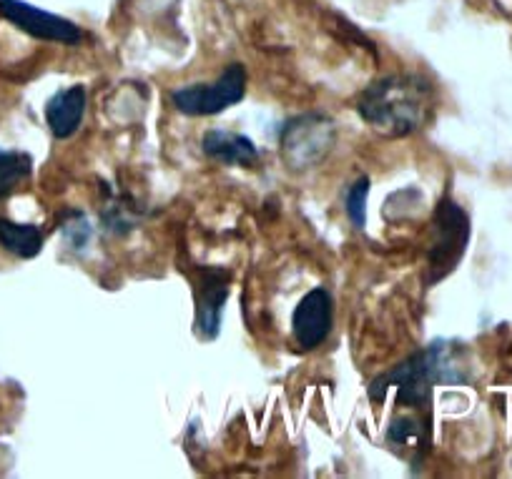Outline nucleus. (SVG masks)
<instances>
[{
    "mask_svg": "<svg viewBox=\"0 0 512 479\" xmlns=\"http://www.w3.org/2000/svg\"><path fill=\"white\" fill-rule=\"evenodd\" d=\"M435 108V88L415 73H395L369 83L357 98V113L384 138L420 131Z\"/></svg>",
    "mask_w": 512,
    "mask_h": 479,
    "instance_id": "f257e3e1",
    "label": "nucleus"
},
{
    "mask_svg": "<svg viewBox=\"0 0 512 479\" xmlns=\"http://www.w3.org/2000/svg\"><path fill=\"white\" fill-rule=\"evenodd\" d=\"M465 379L467 377L452 359V349L447 347V342H435L422 352H415L390 372L379 374L369 384L367 394L374 404H382L387 389L397 387V407L420 412V409L430 407L435 384H460Z\"/></svg>",
    "mask_w": 512,
    "mask_h": 479,
    "instance_id": "f03ea898",
    "label": "nucleus"
},
{
    "mask_svg": "<svg viewBox=\"0 0 512 479\" xmlns=\"http://www.w3.org/2000/svg\"><path fill=\"white\" fill-rule=\"evenodd\" d=\"M337 143V126L324 113H302L279 128L284 164L292 171H309L319 166Z\"/></svg>",
    "mask_w": 512,
    "mask_h": 479,
    "instance_id": "7ed1b4c3",
    "label": "nucleus"
},
{
    "mask_svg": "<svg viewBox=\"0 0 512 479\" xmlns=\"http://www.w3.org/2000/svg\"><path fill=\"white\" fill-rule=\"evenodd\" d=\"M470 241V219L457 201L450 196L437 204L435 219H432V241L427 251V284H437L450 276L462 261Z\"/></svg>",
    "mask_w": 512,
    "mask_h": 479,
    "instance_id": "20e7f679",
    "label": "nucleus"
},
{
    "mask_svg": "<svg viewBox=\"0 0 512 479\" xmlns=\"http://www.w3.org/2000/svg\"><path fill=\"white\" fill-rule=\"evenodd\" d=\"M244 96L246 68L241 63H229L214 83H194L171 91V103L184 116H216L236 106Z\"/></svg>",
    "mask_w": 512,
    "mask_h": 479,
    "instance_id": "39448f33",
    "label": "nucleus"
},
{
    "mask_svg": "<svg viewBox=\"0 0 512 479\" xmlns=\"http://www.w3.org/2000/svg\"><path fill=\"white\" fill-rule=\"evenodd\" d=\"M229 284L231 274L221 266H199L196 269L194 332L204 342H214L219 337L224 304L229 299Z\"/></svg>",
    "mask_w": 512,
    "mask_h": 479,
    "instance_id": "423d86ee",
    "label": "nucleus"
},
{
    "mask_svg": "<svg viewBox=\"0 0 512 479\" xmlns=\"http://www.w3.org/2000/svg\"><path fill=\"white\" fill-rule=\"evenodd\" d=\"M0 16L11 21L18 31L28 33L41 41L63 43V46H76L83 38L81 28L76 23L66 21V18L48 13L43 8L23 3V0H0Z\"/></svg>",
    "mask_w": 512,
    "mask_h": 479,
    "instance_id": "0eeeda50",
    "label": "nucleus"
},
{
    "mask_svg": "<svg viewBox=\"0 0 512 479\" xmlns=\"http://www.w3.org/2000/svg\"><path fill=\"white\" fill-rule=\"evenodd\" d=\"M334 324V299L324 286L307 291L292 316V337L297 349L312 352L327 342Z\"/></svg>",
    "mask_w": 512,
    "mask_h": 479,
    "instance_id": "6e6552de",
    "label": "nucleus"
},
{
    "mask_svg": "<svg viewBox=\"0 0 512 479\" xmlns=\"http://www.w3.org/2000/svg\"><path fill=\"white\" fill-rule=\"evenodd\" d=\"M201 148H204L206 156L219 161V164L244 166V169H254L259 164V158H262V153H259L251 138L234 131H224V128L206 131Z\"/></svg>",
    "mask_w": 512,
    "mask_h": 479,
    "instance_id": "1a4fd4ad",
    "label": "nucleus"
},
{
    "mask_svg": "<svg viewBox=\"0 0 512 479\" xmlns=\"http://www.w3.org/2000/svg\"><path fill=\"white\" fill-rule=\"evenodd\" d=\"M86 88L71 86L53 93L46 103V123L56 138H71L86 116Z\"/></svg>",
    "mask_w": 512,
    "mask_h": 479,
    "instance_id": "9d476101",
    "label": "nucleus"
},
{
    "mask_svg": "<svg viewBox=\"0 0 512 479\" xmlns=\"http://www.w3.org/2000/svg\"><path fill=\"white\" fill-rule=\"evenodd\" d=\"M387 444L402 454L420 457L430 447V419H422L420 414H400L387 427Z\"/></svg>",
    "mask_w": 512,
    "mask_h": 479,
    "instance_id": "9b49d317",
    "label": "nucleus"
},
{
    "mask_svg": "<svg viewBox=\"0 0 512 479\" xmlns=\"http://www.w3.org/2000/svg\"><path fill=\"white\" fill-rule=\"evenodd\" d=\"M0 246L18 259H33L43 249V231L36 224H16L0 216Z\"/></svg>",
    "mask_w": 512,
    "mask_h": 479,
    "instance_id": "f8f14e48",
    "label": "nucleus"
},
{
    "mask_svg": "<svg viewBox=\"0 0 512 479\" xmlns=\"http://www.w3.org/2000/svg\"><path fill=\"white\" fill-rule=\"evenodd\" d=\"M33 158L23 151L0 148V199L11 196L23 181L31 179Z\"/></svg>",
    "mask_w": 512,
    "mask_h": 479,
    "instance_id": "ddd939ff",
    "label": "nucleus"
},
{
    "mask_svg": "<svg viewBox=\"0 0 512 479\" xmlns=\"http://www.w3.org/2000/svg\"><path fill=\"white\" fill-rule=\"evenodd\" d=\"M367 196H369L367 176H359V179L347 189V196H344V211H347L354 229L359 231L367 226Z\"/></svg>",
    "mask_w": 512,
    "mask_h": 479,
    "instance_id": "4468645a",
    "label": "nucleus"
},
{
    "mask_svg": "<svg viewBox=\"0 0 512 479\" xmlns=\"http://www.w3.org/2000/svg\"><path fill=\"white\" fill-rule=\"evenodd\" d=\"M61 231L73 251L86 249V244L91 241V234H93L86 214H83V211H76V209L66 211V214L61 216Z\"/></svg>",
    "mask_w": 512,
    "mask_h": 479,
    "instance_id": "2eb2a0df",
    "label": "nucleus"
}]
</instances>
